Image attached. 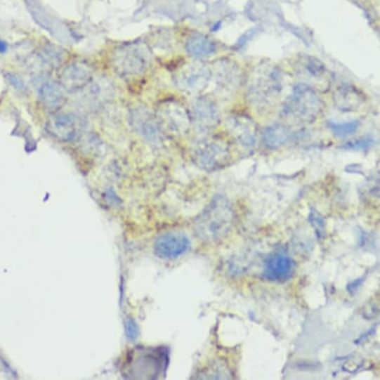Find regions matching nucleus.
Here are the masks:
<instances>
[{
  "label": "nucleus",
  "instance_id": "393cba45",
  "mask_svg": "<svg viewBox=\"0 0 380 380\" xmlns=\"http://www.w3.org/2000/svg\"><path fill=\"white\" fill-rule=\"evenodd\" d=\"M310 222L314 227L317 239L324 238L326 236V224H325L324 218L315 209L310 211Z\"/></svg>",
  "mask_w": 380,
  "mask_h": 380
},
{
  "label": "nucleus",
  "instance_id": "5701e85b",
  "mask_svg": "<svg viewBox=\"0 0 380 380\" xmlns=\"http://www.w3.org/2000/svg\"><path fill=\"white\" fill-rule=\"evenodd\" d=\"M218 80L223 86L233 88L234 84L237 83L239 79L238 70H235L230 63H222L219 65Z\"/></svg>",
  "mask_w": 380,
  "mask_h": 380
},
{
  "label": "nucleus",
  "instance_id": "9d476101",
  "mask_svg": "<svg viewBox=\"0 0 380 380\" xmlns=\"http://www.w3.org/2000/svg\"><path fill=\"white\" fill-rule=\"evenodd\" d=\"M131 125L140 137L150 143H162L164 129L157 116L145 107H137L131 113Z\"/></svg>",
  "mask_w": 380,
  "mask_h": 380
},
{
  "label": "nucleus",
  "instance_id": "f3484780",
  "mask_svg": "<svg viewBox=\"0 0 380 380\" xmlns=\"http://www.w3.org/2000/svg\"><path fill=\"white\" fill-rule=\"evenodd\" d=\"M226 129L230 136L243 147H254L257 128L254 122L243 114H233L226 119Z\"/></svg>",
  "mask_w": 380,
  "mask_h": 380
},
{
  "label": "nucleus",
  "instance_id": "7ed1b4c3",
  "mask_svg": "<svg viewBox=\"0 0 380 380\" xmlns=\"http://www.w3.org/2000/svg\"><path fill=\"white\" fill-rule=\"evenodd\" d=\"M234 224L231 205L222 196H216L195 223L198 237L209 242H216L227 237Z\"/></svg>",
  "mask_w": 380,
  "mask_h": 380
},
{
  "label": "nucleus",
  "instance_id": "a878e982",
  "mask_svg": "<svg viewBox=\"0 0 380 380\" xmlns=\"http://www.w3.org/2000/svg\"><path fill=\"white\" fill-rule=\"evenodd\" d=\"M138 327L133 319H128L126 322V334L130 341H136L138 336Z\"/></svg>",
  "mask_w": 380,
  "mask_h": 380
},
{
  "label": "nucleus",
  "instance_id": "b1692460",
  "mask_svg": "<svg viewBox=\"0 0 380 380\" xmlns=\"http://www.w3.org/2000/svg\"><path fill=\"white\" fill-rule=\"evenodd\" d=\"M375 145L374 138L365 137L360 138V140H351V142L346 143L341 147V149L346 150H369Z\"/></svg>",
  "mask_w": 380,
  "mask_h": 380
},
{
  "label": "nucleus",
  "instance_id": "423d86ee",
  "mask_svg": "<svg viewBox=\"0 0 380 380\" xmlns=\"http://www.w3.org/2000/svg\"><path fill=\"white\" fill-rule=\"evenodd\" d=\"M228 159V145L222 138H207L198 143L193 150V161L198 166L208 171L224 166Z\"/></svg>",
  "mask_w": 380,
  "mask_h": 380
},
{
  "label": "nucleus",
  "instance_id": "6ab92c4d",
  "mask_svg": "<svg viewBox=\"0 0 380 380\" xmlns=\"http://www.w3.org/2000/svg\"><path fill=\"white\" fill-rule=\"evenodd\" d=\"M188 53L196 58L210 56L216 50V45L207 36L195 34L191 36L185 44Z\"/></svg>",
  "mask_w": 380,
  "mask_h": 380
},
{
  "label": "nucleus",
  "instance_id": "f8f14e48",
  "mask_svg": "<svg viewBox=\"0 0 380 380\" xmlns=\"http://www.w3.org/2000/svg\"><path fill=\"white\" fill-rule=\"evenodd\" d=\"M211 72L200 63L186 65L178 72L176 77V86L181 90L190 93H200L209 84Z\"/></svg>",
  "mask_w": 380,
  "mask_h": 380
},
{
  "label": "nucleus",
  "instance_id": "aec40b11",
  "mask_svg": "<svg viewBox=\"0 0 380 380\" xmlns=\"http://www.w3.org/2000/svg\"><path fill=\"white\" fill-rule=\"evenodd\" d=\"M291 133L286 126L275 124L267 126L263 133V142L270 149H276L291 140Z\"/></svg>",
  "mask_w": 380,
  "mask_h": 380
},
{
  "label": "nucleus",
  "instance_id": "6e6552de",
  "mask_svg": "<svg viewBox=\"0 0 380 380\" xmlns=\"http://www.w3.org/2000/svg\"><path fill=\"white\" fill-rule=\"evenodd\" d=\"M293 65L299 77L306 81L303 84H307L313 89L315 87L319 89L329 87V72L321 60L309 55H303L295 59Z\"/></svg>",
  "mask_w": 380,
  "mask_h": 380
},
{
  "label": "nucleus",
  "instance_id": "f257e3e1",
  "mask_svg": "<svg viewBox=\"0 0 380 380\" xmlns=\"http://www.w3.org/2000/svg\"><path fill=\"white\" fill-rule=\"evenodd\" d=\"M282 90L283 78L278 67L273 64H259L248 81V100L257 109H267L278 102Z\"/></svg>",
  "mask_w": 380,
  "mask_h": 380
},
{
  "label": "nucleus",
  "instance_id": "39448f33",
  "mask_svg": "<svg viewBox=\"0 0 380 380\" xmlns=\"http://www.w3.org/2000/svg\"><path fill=\"white\" fill-rule=\"evenodd\" d=\"M76 94H78L77 104L80 109L96 112L113 99L114 84L107 78H98L97 80L93 79L84 89Z\"/></svg>",
  "mask_w": 380,
  "mask_h": 380
},
{
  "label": "nucleus",
  "instance_id": "2eb2a0df",
  "mask_svg": "<svg viewBox=\"0 0 380 380\" xmlns=\"http://www.w3.org/2000/svg\"><path fill=\"white\" fill-rule=\"evenodd\" d=\"M38 97L40 104L48 112L57 113L66 103V91L62 88L60 84L41 75L36 81Z\"/></svg>",
  "mask_w": 380,
  "mask_h": 380
},
{
  "label": "nucleus",
  "instance_id": "20e7f679",
  "mask_svg": "<svg viewBox=\"0 0 380 380\" xmlns=\"http://www.w3.org/2000/svg\"><path fill=\"white\" fill-rule=\"evenodd\" d=\"M152 63V54L147 45L131 42L119 47L113 55V65L119 75L138 77L143 75Z\"/></svg>",
  "mask_w": 380,
  "mask_h": 380
},
{
  "label": "nucleus",
  "instance_id": "bb28decb",
  "mask_svg": "<svg viewBox=\"0 0 380 380\" xmlns=\"http://www.w3.org/2000/svg\"><path fill=\"white\" fill-rule=\"evenodd\" d=\"M7 50V44L4 40L0 39V53H4Z\"/></svg>",
  "mask_w": 380,
  "mask_h": 380
},
{
  "label": "nucleus",
  "instance_id": "412c9836",
  "mask_svg": "<svg viewBox=\"0 0 380 380\" xmlns=\"http://www.w3.org/2000/svg\"><path fill=\"white\" fill-rule=\"evenodd\" d=\"M40 63L47 68H57L65 61V52L54 45H46L40 49Z\"/></svg>",
  "mask_w": 380,
  "mask_h": 380
},
{
  "label": "nucleus",
  "instance_id": "0eeeda50",
  "mask_svg": "<svg viewBox=\"0 0 380 380\" xmlns=\"http://www.w3.org/2000/svg\"><path fill=\"white\" fill-rule=\"evenodd\" d=\"M84 128V119L79 114L69 112L55 113L46 125L47 133L60 142H71L80 137Z\"/></svg>",
  "mask_w": 380,
  "mask_h": 380
},
{
  "label": "nucleus",
  "instance_id": "9b49d317",
  "mask_svg": "<svg viewBox=\"0 0 380 380\" xmlns=\"http://www.w3.org/2000/svg\"><path fill=\"white\" fill-rule=\"evenodd\" d=\"M191 125L200 133L216 128L220 123L218 107L207 97H199L193 102L190 111Z\"/></svg>",
  "mask_w": 380,
  "mask_h": 380
},
{
  "label": "nucleus",
  "instance_id": "ddd939ff",
  "mask_svg": "<svg viewBox=\"0 0 380 380\" xmlns=\"http://www.w3.org/2000/svg\"><path fill=\"white\" fill-rule=\"evenodd\" d=\"M190 249V240L183 232L171 231L162 234L155 240V255L162 259L173 260L185 255Z\"/></svg>",
  "mask_w": 380,
  "mask_h": 380
},
{
  "label": "nucleus",
  "instance_id": "f03ea898",
  "mask_svg": "<svg viewBox=\"0 0 380 380\" xmlns=\"http://www.w3.org/2000/svg\"><path fill=\"white\" fill-rule=\"evenodd\" d=\"M324 110V102L307 84L299 83L282 107V116L294 125H308L314 123Z\"/></svg>",
  "mask_w": 380,
  "mask_h": 380
},
{
  "label": "nucleus",
  "instance_id": "4468645a",
  "mask_svg": "<svg viewBox=\"0 0 380 380\" xmlns=\"http://www.w3.org/2000/svg\"><path fill=\"white\" fill-rule=\"evenodd\" d=\"M59 79L60 85L66 92L76 94L94 79V72L88 64L74 62L63 69Z\"/></svg>",
  "mask_w": 380,
  "mask_h": 380
},
{
  "label": "nucleus",
  "instance_id": "a211bd4d",
  "mask_svg": "<svg viewBox=\"0 0 380 380\" xmlns=\"http://www.w3.org/2000/svg\"><path fill=\"white\" fill-rule=\"evenodd\" d=\"M334 102L339 111L343 113L357 112L365 103V96L353 86L341 85L334 93Z\"/></svg>",
  "mask_w": 380,
  "mask_h": 380
},
{
  "label": "nucleus",
  "instance_id": "dca6fc26",
  "mask_svg": "<svg viewBox=\"0 0 380 380\" xmlns=\"http://www.w3.org/2000/svg\"><path fill=\"white\" fill-rule=\"evenodd\" d=\"M295 272V262L286 253L279 252L268 258L264 264L263 277L268 281L286 282Z\"/></svg>",
  "mask_w": 380,
  "mask_h": 380
},
{
  "label": "nucleus",
  "instance_id": "4be33fe9",
  "mask_svg": "<svg viewBox=\"0 0 380 380\" xmlns=\"http://www.w3.org/2000/svg\"><path fill=\"white\" fill-rule=\"evenodd\" d=\"M327 124L332 133L338 138H346L353 135V133H357L358 126H360V121H353L343 124L329 121Z\"/></svg>",
  "mask_w": 380,
  "mask_h": 380
},
{
  "label": "nucleus",
  "instance_id": "1a4fd4ad",
  "mask_svg": "<svg viewBox=\"0 0 380 380\" xmlns=\"http://www.w3.org/2000/svg\"><path fill=\"white\" fill-rule=\"evenodd\" d=\"M162 129L173 133H185L191 125L190 113L181 103L166 101L162 103L155 114Z\"/></svg>",
  "mask_w": 380,
  "mask_h": 380
}]
</instances>
